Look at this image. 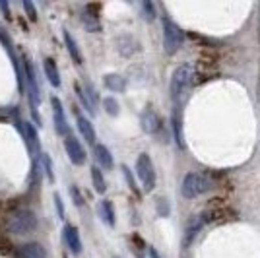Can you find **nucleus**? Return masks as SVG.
<instances>
[{
    "label": "nucleus",
    "mask_w": 260,
    "mask_h": 258,
    "mask_svg": "<svg viewBox=\"0 0 260 258\" xmlns=\"http://www.w3.org/2000/svg\"><path fill=\"white\" fill-rule=\"evenodd\" d=\"M62 37H64V45H66V49H68V53H70V56H72V60H74L76 64H82L84 58H82V53H80V47H78L74 35L68 31V29H62Z\"/></svg>",
    "instance_id": "obj_13"
},
{
    "label": "nucleus",
    "mask_w": 260,
    "mask_h": 258,
    "mask_svg": "<svg viewBox=\"0 0 260 258\" xmlns=\"http://www.w3.org/2000/svg\"><path fill=\"white\" fill-rule=\"evenodd\" d=\"M54 202H56V208H58V215L62 217L64 212H62V198H60V194H54Z\"/></svg>",
    "instance_id": "obj_29"
},
{
    "label": "nucleus",
    "mask_w": 260,
    "mask_h": 258,
    "mask_svg": "<svg viewBox=\"0 0 260 258\" xmlns=\"http://www.w3.org/2000/svg\"><path fill=\"white\" fill-rule=\"evenodd\" d=\"M157 212L161 215H169V204H167L165 198H159V200H157Z\"/></svg>",
    "instance_id": "obj_27"
},
{
    "label": "nucleus",
    "mask_w": 260,
    "mask_h": 258,
    "mask_svg": "<svg viewBox=\"0 0 260 258\" xmlns=\"http://www.w3.org/2000/svg\"><path fill=\"white\" fill-rule=\"evenodd\" d=\"M76 93H78V99H80V103L84 105V109H86L89 115H93V113H95V107L91 105V101H89V97L86 95V91H84V89H80V87H76Z\"/></svg>",
    "instance_id": "obj_23"
},
{
    "label": "nucleus",
    "mask_w": 260,
    "mask_h": 258,
    "mask_svg": "<svg viewBox=\"0 0 260 258\" xmlns=\"http://www.w3.org/2000/svg\"><path fill=\"white\" fill-rule=\"evenodd\" d=\"M136 177L140 179L144 192H152L157 183V175H155V167H153L152 157L148 153H140L136 159Z\"/></svg>",
    "instance_id": "obj_5"
},
{
    "label": "nucleus",
    "mask_w": 260,
    "mask_h": 258,
    "mask_svg": "<svg viewBox=\"0 0 260 258\" xmlns=\"http://www.w3.org/2000/svg\"><path fill=\"white\" fill-rule=\"evenodd\" d=\"M51 105H53V124L56 132L60 136H66L68 134V124H66V117H64V107H62V101L58 97H51Z\"/></svg>",
    "instance_id": "obj_9"
},
{
    "label": "nucleus",
    "mask_w": 260,
    "mask_h": 258,
    "mask_svg": "<svg viewBox=\"0 0 260 258\" xmlns=\"http://www.w3.org/2000/svg\"><path fill=\"white\" fill-rule=\"evenodd\" d=\"M95 162L103 169H113V155L107 146H103V144L95 146Z\"/></svg>",
    "instance_id": "obj_17"
},
{
    "label": "nucleus",
    "mask_w": 260,
    "mask_h": 258,
    "mask_svg": "<svg viewBox=\"0 0 260 258\" xmlns=\"http://www.w3.org/2000/svg\"><path fill=\"white\" fill-rule=\"evenodd\" d=\"M18 256L20 258H47L45 248L39 243H25L18 247Z\"/></svg>",
    "instance_id": "obj_12"
},
{
    "label": "nucleus",
    "mask_w": 260,
    "mask_h": 258,
    "mask_svg": "<svg viewBox=\"0 0 260 258\" xmlns=\"http://www.w3.org/2000/svg\"><path fill=\"white\" fill-rule=\"evenodd\" d=\"M43 163H45V171H47V177H49L51 181H54L53 167H51V162H49V157H47V155H45V157H43Z\"/></svg>",
    "instance_id": "obj_28"
},
{
    "label": "nucleus",
    "mask_w": 260,
    "mask_h": 258,
    "mask_svg": "<svg viewBox=\"0 0 260 258\" xmlns=\"http://www.w3.org/2000/svg\"><path fill=\"white\" fill-rule=\"evenodd\" d=\"M91 171V183H93V188H95V192L98 194H105L107 192V181H105V177H103V173L99 171V167H91L89 169Z\"/></svg>",
    "instance_id": "obj_20"
},
{
    "label": "nucleus",
    "mask_w": 260,
    "mask_h": 258,
    "mask_svg": "<svg viewBox=\"0 0 260 258\" xmlns=\"http://www.w3.org/2000/svg\"><path fill=\"white\" fill-rule=\"evenodd\" d=\"M6 227L12 235H31L37 229V215L29 208H20L8 215Z\"/></svg>",
    "instance_id": "obj_2"
},
{
    "label": "nucleus",
    "mask_w": 260,
    "mask_h": 258,
    "mask_svg": "<svg viewBox=\"0 0 260 258\" xmlns=\"http://www.w3.org/2000/svg\"><path fill=\"white\" fill-rule=\"evenodd\" d=\"M18 124H20V130H22V134H23V138H25V142H27V146H29V148H33V146L39 148V136H37V130H35V126H33L31 122L20 120Z\"/></svg>",
    "instance_id": "obj_18"
},
{
    "label": "nucleus",
    "mask_w": 260,
    "mask_h": 258,
    "mask_svg": "<svg viewBox=\"0 0 260 258\" xmlns=\"http://www.w3.org/2000/svg\"><path fill=\"white\" fill-rule=\"evenodd\" d=\"M192 82H194V68L190 62H184V64L177 66L173 70L169 91H171V99H173L175 107L183 109V105L188 99V93H190Z\"/></svg>",
    "instance_id": "obj_1"
},
{
    "label": "nucleus",
    "mask_w": 260,
    "mask_h": 258,
    "mask_svg": "<svg viewBox=\"0 0 260 258\" xmlns=\"http://www.w3.org/2000/svg\"><path fill=\"white\" fill-rule=\"evenodd\" d=\"M70 192H72V198H74V204H76L78 208H82V206H84V196L80 194L78 186H72V188H70Z\"/></svg>",
    "instance_id": "obj_25"
},
{
    "label": "nucleus",
    "mask_w": 260,
    "mask_h": 258,
    "mask_svg": "<svg viewBox=\"0 0 260 258\" xmlns=\"http://www.w3.org/2000/svg\"><path fill=\"white\" fill-rule=\"evenodd\" d=\"M171 122H173L175 144L183 150L184 148V136H183V122H181V109L179 107H173V117H171Z\"/></svg>",
    "instance_id": "obj_16"
},
{
    "label": "nucleus",
    "mask_w": 260,
    "mask_h": 258,
    "mask_svg": "<svg viewBox=\"0 0 260 258\" xmlns=\"http://www.w3.org/2000/svg\"><path fill=\"white\" fill-rule=\"evenodd\" d=\"M142 14H144V20L146 22H153L155 20V8H153V4L150 2V0H144L142 2Z\"/></svg>",
    "instance_id": "obj_21"
},
{
    "label": "nucleus",
    "mask_w": 260,
    "mask_h": 258,
    "mask_svg": "<svg viewBox=\"0 0 260 258\" xmlns=\"http://www.w3.org/2000/svg\"><path fill=\"white\" fill-rule=\"evenodd\" d=\"M212 188H214V183H212V179L208 177L206 173H186L183 179V184H181V194L184 198L192 200V198L206 194Z\"/></svg>",
    "instance_id": "obj_3"
},
{
    "label": "nucleus",
    "mask_w": 260,
    "mask_h": 258,
    "mask_svg": "<svg viewBox=\"0 0 260 258\" xmlns=\"http://www.w3.org/2000/svg\"><path fill=\"white\" fill-rule=\"evenodd\" d=\"M103 107H105V111H107L111 117H117L120 113L119 103L115 101V97H105V99H103Z\"/></svg>",
    "instance_id": "obj_22"
},
{
    "label": "nucleus",
    "mask_w": 260,
    "mask_h": 258,
    "mask_svg": "<svg viewBox=\"0 0 260 258\" xmlns=\"http://www.w3.org/2000/svg\"><path fill=\"white\" fill-rule=\"evenodd\" d=\"M115 258H120V256H115Z\"/></svg>",
    "instance_id": "obj_31"
},
{
    "label": "nucleus",
    "mask_w": 260,
    "mask_h": 258,
    "mask_svg": "<svg viewBox=\"0 0 260 258\" xmlns=\"http://www.w3.org/2000/svg\"><path fill=\"white\" fill-rule=\"evenodd\" d=\"M22 6L25 8V12H27V16H29V20H37V12H35V8H33L31 2H27V0H23Z\"/></svg>",
    "instance_id": "obj_26"
},
{
    "label": "nucleus",
    "mask_w": 260,
    "mask_h": 258,
    "mask_svg": "<svg viewBox=\"0 0 260 258\" xmlns=\"http://www.w3.org/2000/svg\"><path fill=\"white\" fill-rule=\"evenodd\" d=\"M184 43V31L171 20V18H163V47L167 54H177L181 51Z\"/></svg>",
    "instance_id": "obj_4"
},
{
    "label": "nucleus",
    "mask_w": 260,
    "mask_h": 258,
    "mask_svg": "<svg viewBox=\"0 0 260 258\" xmlns=\"http://www.w3.org/2000/svg\"><path fill=\"white\" fill-rule=\"evenodd\" d=\"M103 86L107 87L109 91L124 93V91H126V80L120 74H107L103 78Z\"/></svg>",
    "instance_id": "obj_14"
},
{
    "label": "nucleus",
    "mask_w": 260,
    "mask_h": 258,
    "mask_svg": "<svg viewBox=\"0 0 260 258\" xmlns=\"http://www.w3.org/2000/svg\"><path fill=\"white\" fill-rule=\"evenodd\" d=\"M43 70L47 80H49V84L53 87H60V70H58V66H56V62L51 56H47L43 60Z\"/></svg>",
    "instance_id": "obj_11"
},
{
    "label": "nucleus",
    "mask_w": 260,
    "mask_h": 258,
    "mask_svg": "<svg viewBox=\"0 0 260 258\" xmlns=\"http://www.w3.org/2000/svg\"><path fill=\"white\" fill-rule=\"evenodd\" d=\"M98 214H99V217L103 219V223H105V225L115 227V210H113L111 200H101V202H99Z\"/></svg>",
    "instance_id": "obj_15"
},
{
    "label": "nucleus",
    "mask_w": 260,
    "mask_h": 258,
    "mask_svg": "<svg viewBox=\"0 0 260 258\" xmlns=\"http://www.w3.org/2000/svg\"><path fill=\"white\" fill-rule=\"evenodd\" d=\"M64 150H66V155H68V159L74 163V165H84L87 159V153L86 150L82 148V144L78 140L74 134H66L64 136Z\"/></svg>",
    "instance_id": "obj_6"
},
{
    "label": "nucleus",
    "mask_w": 260,
    "mask_h": 258,
    "mask_svg": "<svg viewBox=\"0 0 260 258\" xmlns=\"http://www.w3.org/2000/svg\"><path fill=\"white\" fill-rule=\"evenodd\" d=\"M148 254H150V258H161V256H159V254H157V250H155V248H153V247L148 248Z\"/></svg>",
    "instance_id": "obj_30"
},
{
    "label": "nucleus",
    "mask_w": 260,
    "mask_h": 258,
    "mask_svg": "<svg viewBox=\"0 0 260 258\" xmlns=\"http://www.w3.org/2000/svg\"><path fill=\"white\" fill-rule=\"evenodd\" d=\"M140 124L146 134H155L161 128V118H159V115L153 109H146L140 117Z\"/></svg>",
    "instance_id": "obj_10"
},
{
    "label": "nucleus",
    "mask_w": 260,
    "mask_h": 258,
    "mask_svg": "<svg viewBox=\"0 0 260 258\" xmlns=\"http://www.w3.org/2000/svg\"><path fill=\"white\" fill-rule=\"evenodd\" d=\"M62 237H64V245L68 247V250H70L74 256L82 254V239H80V231H78L76 225L66 223L64 231H62Z\"/></svg>",
    "instance_id": "obj_8"
},
{
    "label": "nucleus",
    "mask_w": 260,
    "mask_h": 258,
    "mask_svg": "<svg viewBox=\"0 0 260 258\" xmlns=\"http://www.w3.org/2000/svg\"><path fill=\"white\" fill-rule=\"evenodd\" d=\"M120 169H122V175H124V179H126V184H128V188L132 190V192L138 194V186H136V181H134V177L130 175V169L126 167V165H122Z\"/></svg>",
    "instance_id": "obj_24"
},
{
    "label": "nucleus",
    "mask_w": 260,
    "mask_h": 258,
    "mask_svg": "<svg viewBox=\"0 0 260 258\" xmlns=\"http://www.w3.org/2000/svg\"><path fill=\"white\" fill-rule=\"evenodd\" d=\"M78 130H80V134L84 136V140L87 144H95V130H93V124L86 117H78Z\"/></svg>",
    "instance_id": "obj_19"
},
{
    "label": "nucleus",
    "mask_w": 260,
    "mask_h": 258,
    "mask_svg": "<svg viewBox=\"0 0 260 258\" xmlns=\"http://www.w3.org/2000/svg\"><path fill=\"white\" fill-rule=\"evenodd\" d=\"M101 6L99 4H86L82 12V23L89 33H98L101 29Z\"/></svg>",
    "instance_id": "obj_7"
}]
</instances>
